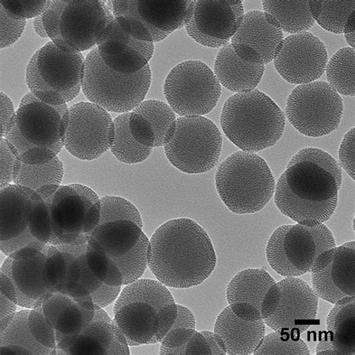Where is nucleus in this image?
I'll return each mask as SVG.
<instances>
[{"instance_id":"26","label":"nucleus","mask_w":355,"mask_h":355,"mask_svg":"<svg viewBox=\"0 0 355 355\" xmlns=\"http://www.w3.org/2000/svg\"><path fill=\"white\" fill-rule=\"evenodd\" d=\"M96 45L102 60L107 67L125 74L142 71L148 64L155 51L154 43L133 38L123 30L115 17Z\"/></svg>"},{"instance_id":"19","label":"nucleus","mask_w":355,"mask_h":355,"mask_svg":"<svg viewBox=\"0 0 355 355\" xmlns=\"http://www.w3.org/2000/svg\"><path fill=\"white\" fill-rule=\"evenodd\" d=\"M95 313L96 310L82 307L69 296L52 293L31 310L28 322L35 339L57 352L58 345L80 334Z\"/></svg>"},{"instance_id":"1","label":"nucleus","mask_w":355,"mask_h":355,"mask_svg":"<svg viewBox=\"0 0 355 355\" xmlns=\"http://www.w3.org/2000/svg\"><path fill=\"white\" fill-rule=\"evenodd\" d=\"M342 180L341 167L330 154L317 148H304L279 178L276 207L302 225H320L329 220L338 207Z\"/></svg>"},{"instance_id":"13","label":"nucleus","mask_w":355,"mask_h":355,"mask_svg":"<svg viewBox=\"0 0 355 355\" xmlns=\"http://www.w3.org/2000/svg\"><path fill=\"white\" fill-rule=\"evenodd\" d=\"M191 0H112L110 10L123 30L133 38L156 43L181 29Z\"/></svg>"},{"instance_id":"34","label":"nucleus","mask_w":355,"mask_h":355,"mask_svg":"<svg viewBox=\"0 0 355 355\" xmlns=\"http://www.w3.org/2000/svg\"><path fill=\"white\" fill-rule=\"evenodd\" d=\"M264 12L270 15L282 31L300 34L311 29L315 20L311 12L310 1H282L264 0Z\"/></svg>"},{"instance_id":"43","label":"nucleus","mask_w":355,"mask_h":355,"mask_svg":"<svg viewBox=\"0 0 355 355\" xmlns=\"http://www.w3.org/2000/svg\"><path fill=\"white\" fill-rule=\"evenodd\" d=\"M311 350L300 336L274 332L264 336L254 354L310 355Z\"/></svg>"},{"instance_id":"28","label":"nucleus","mask_w":355,"mask_h":355,"mask_svg":"<svg viewBox=\"0 0 355 355\" xmlns=\"http://www.w3.org/2000/svg\"><path fill=\"white\" fill-rule=\"evenodd\" d=\"M214 333L227 354H254L266 336V323L242 320L228 306L217 318Z\"/></svg>"},{"instance_id":"27","label":"nucleus","mask_w":355,"mask_h":355,"mask_svg":"<svg viewBox=\"0 0 355 355\" xmlns=\"http://www.w3.org/2000/svg\"><path fill=\"white\" fill-rule=\"evenodd\" d=\"M275 284L274 278L264 269L241 270L231 279L227 289L231 310L246 321L263 320V303L270 288Z\"/></svg>"},{"instance_id":"46","label":"nucleus","mask_w":355,"mask_h":355,"mask_svg":"<svg viewBox=\"0 0 355 355\" xmlns=\"http://www.w3.org/2000/svg\"><path fill=\"white\" fill-rule=\"evenodd\" d=\"M0 5L6 10L19 19H31L42 15L49 8L52 1L51 0H2Z\"/></svg>"},{"instance_id":"54","label":"nucleus","mask_w":355,"mask_h":355,"mask_svg":"<svg viewBox=\"0 0 355 355\" xmlns=\"http://www.w3.org/2000/svg\"><path fill=\"white\" fill-rule=\"evenodd\" d=\"M343 33L345 34V40L351 46L352 49H354L355 46V16L354 12L349 17L347 24H345Z\"/></svg>"},{"instance_id":"39","label":"nucleus","mask_w":355,"mask_h":355,"mask_svg":"<svg viewBox=\"0 0 355 355\" xmlns=\"http://www.w3.org/2000/svg\"><path fill=\"white\" fill-rule=\"evenodd\" d=\"M326 68L329 85L343 96H354V49L339 50Z\"/></svg>"},{"instance_id":"16","label":"nucleus","mask_w":355,"mask_h":355,"mask_svg":"<svg viewBox=\"0 0 355 355\" xmlns=\"http://www.w3.org/2000/svg\"><path fill=\"white\" fill-rule=\"evenodd\" d=\"M164 93L168 104L178 115L202 116L217 106L221 87L207 64L189 60L176 65L168 74Z\"/></svg>"},{"instance_id":"36","label":"nucleus","mask_w":355,"mask_h":355,"mask_svg":"<svg viewBox=\"0 0 355 355\" xmlns=\"http://www.w3.org/2000/svg\"><path fill=\"white\" fill-rule=\"evenodd\" d=\"M132 112L143 116L151 124L155 137V148L170 141L175 132L177 119L169 105L157 100L144 101Z\"/></svg>"},{"instance_id":"4","label":"nucleus","mask_w":355,"mask_h":355,"mask_svg":"<svg viewBox=\"0 0 355 355\" xmlns=\"http://www.w3.org/2000/svg\"><path fill=\"white\" fill-rule=\"evenodd\" d=\"M67 104L53 106L32 92L22 98L5 136L17 158L30 165L44 164L61 152L69 123Z\"/></svg>"},{"instance_id":"47","label":"nucleus","mask_w":355,"mask_h":355,"mask_svg":"<svg viewBox=\"0 0 355 355\" xmlns=\"http://www.w3.org/2000/svg\"><path fill=\"white\" fill-rule=\"evenodd\" d=\"M0 24H1V49L12 46L23 35L26 20L19 19L9 13L0 5Z\"/></svg>"},{"instance_id":"11","label":"nucleus","mask_w":355,"mask_h":355,"mask_svg":"<svg viewBox=\"0 0 355 355\" xmlns=\"http://www.w3.org/2000/svg\"><path fill=\"white\" fill-rule=\"evenodd\" d=\"M48 201L51 224L49 245L87 244L99 225L101 199L89 187L72 184L60 186Z\"/></svg>"},{"instance_id":"18","label":"nucleus","mask_w":355,"mask_h":355,"mask_svg":"<svg viewBox=\"0 0 355 355\" xmlns=\"http://www.w3.org/2000/svg\"><path fill=\"white\" fill-rule=\"evenodd\" d=\"M49 247L28 246L5 260L0 272V288L17 305L35 309L52 294L44 279Z\"/></svg>"},{"instance_id":"15","label":"nucleus","mask_w":355,"mask_h":355,"mask_svg":"<svg viewBox=\"0 0 355 355\" xmlns=\"http://www.w3.org/2000/svg\"><path fill=\"white\" fill-rule=\"evenodd\" d=\"M343 102L328 83L301 84L287 99L286 117L291 124L306 137L331 134L341 123Z\"/></svg>"},{"instance_id":"44","label":"nucleus","mask_w":355,"mask_h":355,"mask_svg":"<svg viewBox=\"0 0 355 355\" xmlns=\"http://www.w3.org/2000/svg\"><path fill=\"white\" fill-rule=\"evenodd\" d=\"M101 214L100 223L118 220H128L143 228L141 216L135 205L120 197L106 196L101 198Z\"/></svg>"},{"instance_id":"33","label":"nucleus","mask_w":355,"mask_h":355,"mask_svg":"<svg viewBox=\"0 0 355 355\" xmlns=\"http://www.w3.org/2000/svg\"><path fill=\"white\" fill-rule=\"evenodd\" d=\"M31 310L17 312L12 321L0 334V354L54 355L55 351L43 347L37 341L29 326Z\"/></svg>"},{"instance_id":"49","label":"nucleus","mask_w":355,"mask_h":355,"mask_svg":"<svg viewBox=\"0 0 355 355\" xmlns=\"http://www.w3.org/2000/svg\"><path fill=\"white\" fill-rule=\"evenodd\" d=\"M17 156L13 146L1 138V189L13 184L14 171Z\"/></svg>"},{"instance_id":"40","label":"nucleus","mask_w":355,"mask_h":355,"mask_svg":"<svg viewBox=\"0 0 355 355\" xmlns=\"http://www.w3.org/2000/svg\"><path fill=\"white\" fill-rule=\"evenodd\" d=\"M196 331V320L188 307L178 304L176 320L161 341L162 355L184 354L187 343Z\"/></svg>"},{"instance_id":"50","label":"nucleus","mask_w":355,"mask_h":355,"mask_svg":"<svg viewBox=\"0 0 355 355\" xmlns=\"http://www.w3.org/2000/svg\"><path fill=\"white\" fill-rule=\"evenodd\" d=\"M340 165L354 180V128L345 135L339 150Z\"/></svg>"},{"instance_id":"24","label":"nucleus","mask_w":355,"mask_h":355,"mask_svg":"<svg viewBox=\"0 0 355 355\" xmlns=\"http://www.w3.org/2000/svg\"><path fill=\"white\" fill-rule=\"evenodd\" d=\"M34 193L15 184L0 191V248L7 257L28 246L48 245L35 240L30 231Z\"/></svg>"},{"instance_id":"6","label":"nucleus","mask_w":355,"mask_h":355,"mask_svg":"<svg viewBox=\"0 0 355 355\" xmlns=\"http://www.w3.org/2000/svg\"><path fill=\"white\" fill-rule=\"evenodd\" d=\"M87 243L49 245L44 279L51 293L69 296L82 307L96 310L113 303L121 293V286H108L93 274L87 263Z\"/></svg>"},{"instance_id":"2","label":"nucleus","mask_w":355,"mask_h":355,"mask_svg":"<svg viewBox=\"0 0 355 355\" xmlns=\"http://www.w3.org/2000/svg\"><path fill=\"white\" fill-rule=\"evenodd\" d=\"M217 264L208 233L189 218L164 223L149 243L148 266L166 286L188 288L207 279Z\"/></svg>"},{"instance_id":"10","label":"nucleus","mask_w":355,"mask_h":355,"mask_svg":"<svg viewBox=\"0 0 355 355\" xmlns=\"http://www.w3.org/2000/svg\"><path fill=\"white\" fill-rule=\"evenodd\" d=\"M151 81L149 64L135 73L116 72L102 60L96 46L85 59L82 89L93 104L109 112L126 114L141 104Z\"/></svg>"},{"instance_id":"21","label":"nucleus","mask_w":355,"mask_h":355,"mask_svg":"<svg viewBox=\"0 0 355 355\" xmlns=\"http://www.w3.org/2000/svg\"><path fill=\"white\" fill-rule=\"evenodd\" d=\"M244 16L240 0H191L184 26L195 42L219 49L234 36Z\"/></svg>"},{"instance_id":"55","label":"nucleus","mask_w":355,"mask_h":355,"mask_svg":"<svg viewBox=\"0 0 355 355\" xmlns=\"http://www.w3.org/2000/svg\"><path fill=\"white\" fill-rule=\"evenodd\" d=\"M33 27L35 33L42 37V38H49V36L46 32L43 22V15L34 18Z\"/></svg>"},{"instance_id":"53","label":"nucleus","mask_w":355,"mask_h":355,"mask_svg":"<svg viewBox=\"0 0 355 355\" xmlns=\"http://www.w3.org/2000/svg\"><path fill=\"white\" fill-rule=\"evenodd\" d=\"M17 304L1 293V320H0V332L3 331L10 323L17 313Z\"/></svg>"},{"instance_id":"51","label":"nucleus","mask_w":355,"mask_h":355,"mask_svg":"<svg viewBox=\"0 0 355 355\" xmlns=\"http://www.w3.org/2000/svg\"><path fill=\"white\" fill-rule=\"evenodd\" d=\"M184 354H212L209 340L202 331L194 332L192 338L186 345Z\"/></svg>"},{"instance_id":"30","label":"nucleus","mask_w":355,"mask_h":355,"mask_svg":"<svg viewBox=\"0 0 355 355\" xmlns=\"http://www.w3.org/2000/svg\"><path fill=\"white\" fill-rule=\"evenodd\" d=\"M327 333L318 343V355L355 354V296L341 299L326 321Z\"/></svg>"},{"instance_id":"41","label":"nucleus","mask_w":355,"mask_h":355,"mask_svg":"<svg viewBox=\"0 0 355 355\" xmlns=\"http://www.w3.org/2000/svg\"><path fill=\"white\" fill-rule=\"evenodd\" d=\"M86 256L92 272L101 282L110 286H123V275L114 261L92 238L87 243Z\"/></svg>"},{"instance_id":"7","label":"nucleus","mask_w":355,"mask_h":355,"mask_svg":"<svg viewBox=\"0 0 355 355\" xmlns=\"http://www.w3.org/2000/svg\"><path fill=\"white\" fill-rule=\"evenodd\" d=\"M216 182L221 200L238 214L263 210L276 188L275 176L264 159L245 151L232 154L220 164Z\"/></svg>"},{"instance_id":"17","label":"nucleus","mask_w":355,"mask_h":355,"mask_svg":"<svg viewBox=\"0 0 355 355\" xmlns=\"http://www.w3.org/2000/svg\"><path fill=\"white\" fill-rule=\"evenodd\" d=\"M319 297L304 280L286 277L268 291L263 319L276 332L300 336L316 319Z\"/></svg>"},{"instance_id":"52","label":"nucleus","mask_w":355,"mask_h":355,"mask_svg":"<svg viewBox=\"0 0 355 355\" xmlns=\"http://www.w3.org/2000/svg\"><path fill=\"white\" fill-rule=\"evenodd\" d=\"M1 138L5 137L9 129L11 128L15 119L16 112L14 110L12 101L4 92H1Z\"/></svg>"},{"instance_id":"9","label":"nucleus","mask_w":355,"mask_h":355,"mask_svg":"<svg viewBox=\"0 0 355 355\" xmlns=\"http://www.w3.org/2000/svg\"><path fill=\"white\" fill-rule=\"evenodd\" d=\"M84 67L85 58L81 53L65 52L49 42L35 52L27 64L28 88L46 104H67L80 92Z\"/></svg>"},{"instance_id":"48","label":"nucleus","mask_w":355,"mask_h":355,"mask_svg":"<svg viewBox=\"0 0 355 355\" xmlns=\"http://www.w3.org/2000/svg\"><path fill=\"white\" fill-rule=\"evenodd\" d=\"M128 125L130 133L139 144L155 148V137L153 128L148 121L141 115L130 112Z\"/></svg>"},{"instance_id":"22","label":"nucleus","mask_w":355,"mask_h":355,"mask_svg":"<svg viewBox=\"0 0 355 355\" xmlns=\"http://www.w3.org/2000/svg\"><path fill=\"white\" fill-rule=\"evenodd\" d=\"M328 60L324 43L313 34L303 33L284 40L275 58V67L286 81L301 85L320 78Z\"/></svg>"},{"instance_id":"8","label":"nucleus","mask_w":355,"mask_h":355,"mask_svg":"<svg viewBox=\"0 0 355 355\" xmlns=\"http://www.w3.org/2000/svg\"><path fill=\"white\" fill-rule=\"evenodd\" d=\"M42 15L50 39L69 53L92 49L114 19L107 1L101 0H53Z\"/></svg>"},{"instance_id":"12","label":"nucleus","mask_w":355,"mask_h":355,"mask_svg":"<svg viewBox=\"0 0 355 355\" xmlns=\"http://www.w3.org/2000/svg\"><path fill=\"white\" fill-rule=\"evenodd\" d=\"M336 247L331 231L324 224L314 227L295 224L278 227L270 237L266 258L279 275L297 277L311 272L322 252Z\"/></svg>"},{"instance_id":"29","label":"nucleus","mask_w":355,"mask_h":355,"mask_svg":"<svg viewBox=\"0 0 355 355\" xmlns=\"http://www.w3.org/2000/svg\"><path fill=\"white\" fill-rule=\"evenodd\" d=\"M231 40V44L253 49L266 64L275 60L284 41V33L272 16L264 12L251 11L244 16Z\"/></svg>"},{"instance_id":"35","label":"nucleus","mask_w":355,"mask_h":355,"mask_svg":"<svg viewBox=\"0 0 355 355\" xmlns=\"http://www.w3.org/2000/svg\"><path fill=\"white\" fill-rule=\"evenodd\" d=\"M64 174L63 164L58 156L44 164L30 165L17 159L13 184L39 192L46 187L59 185Z\"/></svg>"},{"instance_id":"5","label":"nucleus","mask_w":355,"mask_h":355,"mask_svg":"<svg viewBox=\"0 0 355 355\" xmlns=\"http://www.w3.org/2000/svg\"><path fill=\"white\" fill-rule=\"evenodd\" d=\"M220 123L233 144L242 151L257 153L279 141L286 119L274 100L255 89L231 96L223 107Z\"/></svg>"},{"instance_id":"14","label":"nucleus","mask_w":355,"mask_h":355,"mask_svg":"<svg viewBox=\"0 0 355 355\" xmlns=\"http://www.w3.org/2000/svg\"><path fill=\"white\" fill-rule=\"evenodd\" d=\"M223 145L220 130L203 116L176 120L175 132L164 145L166 156L180 171L200 174L210 171L219 162Z\"/></svg>"},{"instance_id":"25","label":"nucleus","mask_w":355,"mask_h":355,"mask_svg":"<svg viewBox=\"0 0 355 355\" xmlns=\"http://www.w3.org/2000/svg\"><path fill=\"white\" fill-rule=\"evenodd\" d=\"M125 335L109 315L98 308L90 323L77 336L58 345L57 354L129 355Z\"/></svg>"},{"instance_id":"3","label":"nucleus","mask_w":355,"mask_h":355,"mask_svg":"<svg viewBox=\"0 0 355 355\" xmlns=\"http://www.w3.org/2000/svg\"><path fill=\"white\" fill-rule=\"evenodd\" d=\"M114 321L130 347L161 343L178 314V304L168 288L151 279L126 285L114 306Z\"/></svg>"},{"instance_id":"37","label":"nucleus","mask_w":355,"mask_h":355,"mask_svg":"<svg viewBox=\"0 0 355 355\" xmlns=\"http://www.w3.org/2000/svg\"><path fill=\"white\" fill-rule=\"evenodd\" d=\"M130 113L115 119V138L110 149L117 160L128 164L141 163L151 155L152 148L139 144L130 132Z\"/></svg>"},{"instance_id":"45","label":"nucleus","mask_w":355,"mask_h":355,"mask_svg":"<svg viewBox=\"0 0 355 355\" xmlns=\"http://www.w3.org/2000/svg\"><path fill=\"white\" fill-rule=\"evenodd\" d=\"M30 231L33 237L44 244L49 245L51 224L48 201L35 192L30 217Z\"/></svg>"},{"instance_id":"31","label":"nucleus","mask_w":355,"mask_h":355,"mask_svg":"<svg viewBox=\"0 0 355 355\" xmlns=\"http://www.w3.org/2000/svg\"><path fill=\"white\" fill-rule=\"evenodd\" d=\"M265 72L263 62H254L239 57L231 43L223 46L214 63V74L227 89L247 92L255 89Z\"/></svg>"},{"instance_id":"38","label":"nucleus","mask_w":355,"mask_h":355,"mask_svg":"<svg viewBox=\"0 0 355 355\" xmlns=\"http://www.w3.org/2000/svg\"><path fill=\"white\" fill-rule=\"evenodd\" d=\"M310 8L313 19L324 30L341 34L349 17L354 12L355 1H310Z\"/></svg>"},{"instance_id":"42","label":"nucleus","mask_w":355,"mask_h":355,"mask_svg":"<svg viewBox=\"0 0 355 355\" xmlns=\"http://www.w3.org/2000/svg\"><path fill=\"white\" fill-rule=\"evenodd\" d=\"M149 243L146 234L138 245L125 255L111 257L123 277V286L134 283L143 276L148 267Z\"/></svg>"},{"instance_id":"23","label":"nucleus","mask_w":355,"mask_h":355,"mask_svg":"<svg viewBox=\"0 0 355 355\" xmlns=\"http://www.w3.org/2000/svg\"><path fill=\"white\" fill-rule=\"evenodd\" d=\"M354 241L322 252L311 268L313 289L331 304L355 296Z\"/></svg>"},{"instance_id":"32","label":"nucleus","mask_w":355,"mask_h":355,"mask_svg":"<svg viewBox=\"0 0 355 355\" xmlns=\"http://www.w3.org/2000/svg\"><path fill=\"white\" fill-rule=\"evenodd\" d=\"M144 234L143 228L134 221L118 220L99 223L91 238L110 257H119L132 250Z\"/></svg>"},{"instance_id":"20","label":"nucleus","mask_w":355,"mask_h":355,"mask_svg":"<svg viewBox=\"0 0 355 355\" xmlns=\"http://www.w3.org/2000/svg\"><path fill=\"white\" fill-rule=\"evenodd\" d=\"M64 146L73 156L92 161L109 150L114 141L115 126L108 112L91 102L69 109Z\"/></svg>"}]
</instances>
